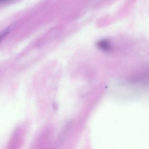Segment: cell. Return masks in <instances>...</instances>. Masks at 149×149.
Listing matches in <instances>:
<instances>
[{
	"label": "cell",
	"mask_w": 149,
	"mask_h": 149,
	"mask_svg": "<svg viewBox=\"0 0 149 149\" xmlns=\"http://www.w3.org/2000/svg\"><path fill=\"white\" fill-rule=\"evenodd\" d=\"M97 46L101 49L104 50H109L110 49L111 45L108 40L104 39L99 41L97 43Z\"/></svg>",
	"instance_id": "cell-1"
},
{
	"label": "cell",
	"mask_w": 149,
	"mask_h": 149,
	"mask_svg": "<svg viewBox=\"0 0 149 149\" xmlns=\"http://www.w3.org/2000/svg\"><path fill=\"white\" fill-rule=\"evenodd\" d=\"M10 29L9 28L6 29L5 30L0 32V42L10 32Z\"/></svg>",
	"instance_id": "cell-2"
},
{
	"label": "cell",
	"mask_w": 149,
	"mask_h": 149,
	"mask_svg": "<svg viewBox=\"0 0 149 149\" xmlns=\"http://www.w3.org/2000/svg\"><path fill=\"white\" fill-rule=\"evenodd\" d=\"M9 1V0H0V3L5 2V1Z\"/></svg>",
	"instance_id": "cell-3"
}]
</instances>
